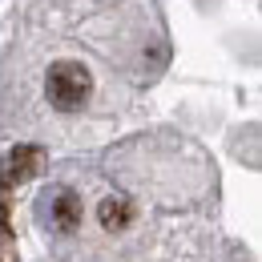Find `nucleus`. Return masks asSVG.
<instances>
[{"label": "nucleus", "instance_id": "nucleus-1", "mask_svg": "<svg viewBox=\"0 0 262 262\" xmlns=\"http://www.w3.org/2000/svg\"><path fill=\"white\" fill-rule=\"evenodd\" d=\"M93 93V77H89V69L77 65V61H57V65L49 69V101L57 105V109H81L85 101Z\"/></svg>", "mask_w": 262, "mask_h": 262}, {"label": "nucleus", "instance_id": "nucleus-2", "mask_svg": "<svg viewBox=\"0 0 262 262\" xmlns=\"http://www.w3.org/2000/svg\"><path fill=\"white\" fill-rule=\"evenodd\" d=\"M36 169H40V149H33V145H16L12 154H4V162H0V194H8L12 186L36 178Z\"/></svg>", "mask_w": 262, "mask_h": 262}, {"label": "nucleus", "instance_id": "nucleus-3", "mask_svg": "<svg viewBox=\"0 0 262 262\" xmlns=\"http://www.w3.org/2000/svg\"><path fill=\"white\" fill-rule=\"evenodd\" d=\"M133 222V206L125 198H105L101 202V226L105 230H125Z\"/></svg>", "mask_w": 262, "mask_h": 262}, {"label": "nucleus", "instance_id": "nucleus-4", "mask_svg": "<svg viewBox=\"0 0 262 262\" xmlns=\"http://www.w3.org/2000/svg\"><path fill=\"white\" fill-rule=\"evenodd\" d=\"M77 222H81V202L73 194H57V202H53V226L69 234Z\"/></svg>", "mask_w": 262, "mask_h": 262}]
</instances>
